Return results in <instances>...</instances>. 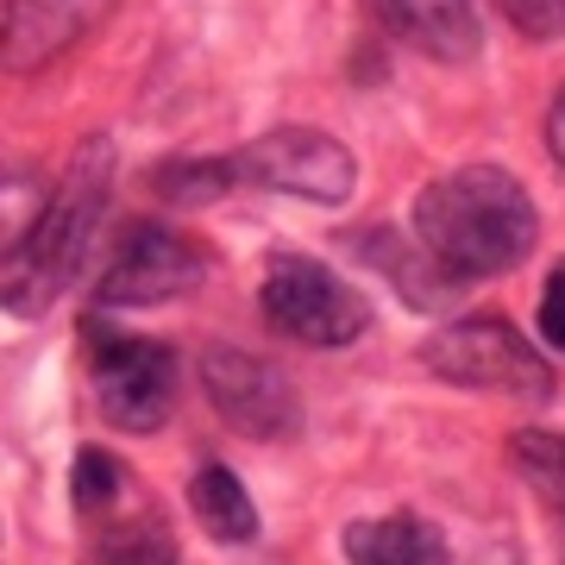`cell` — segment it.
<instances>
[{
	"mask_svg": "<svg viewBox=\"0 0 565 565\" xmlns=\"http://www.w3.org/2000/svg\"><path fill=\"white\" fill-rule=\"evenodd\" d=\"M207 277V258L195 252V239H182L158 221H132L114 245V258L102 270L95 302L102 308H145V302H170L182 289H195Z\"/></svg>",
	"mask_w": 565,
	"mask_h": 565,
	"instance_id": "7",
	"label": "cell"
},
{
	"mask_svg": "<svg viewBox=\"0 0 565 565\" xmlns=\"http://www.w3.org/2000/svg\"><path fill=\"white\" fill-rule=\"evenodd\" d=\"M546 151L565 170V82H559V95H553V107H546Z\"/></svg>",
	"mask_w": 565,
	"mask_h": 565,
	"instance_id": "18",
	"label": "cell"
},
{
	"mask_svg": "<svg viewBox=\"0 0 565 565\" xmlns=\"http://www.w3.org/2000/svg\"><path fill=\"white\" fill-rule=\"evenodd\" d=\"M202 390L214 415L245 440H282L296 427V396L270 359L239 352V345H207L202 352Z\"/></svg>",
	"mask_w": 565,
	"mask_h": 565,
	"instance_id": "8",
	"label": "cell"
},
{
	"mask_svg": "<svg viewBox=\"0 0 565 565\" xmlns=\"http://www.w3.org/2000/svg\"><path fill=\"white\" fill-rule=\"evenodd\" d=\"M70 497H76L82 515H102V509H114V497H120V465H114V452H102V446L76 452V471H70Z\"/></svg>",
	"mask_w": 565,
	"mask_h": 565,
	"instance_id": "14",
	"label": "cell"
},
{
	"mask_svg": "<svg viewBox=\"0 0 565 565\" xmlns=\"http://www.w3.org/2000/svg\"><path fill=\"white\" fill-rule=\"evenodd\" d=\"M95 364V403L120 434H158L177 408V352L139 333H107L88 352Z\"/></svg>",
	"mask_w": 565,
	"mask_h": 565,
	"instance_id": "5",
	"label": "cell"
},
{
	"mask_svg": "<svg viewBox=\"0 0 565 565\" xmlns=\"http://www.w3.org/2000/svg\"><path fill=\"white\" fill-rule=\"evenodd\" d=\"M114 0H7V20H0V51L13 76H32L44 63L70 51L76 39H88L107 20Z\"/></svg>",
	"mask_w": 565,
	"mask_h": 565,
	"instance_id": "9",
	"label": "cell"
},
{
	"mask_svg": "<svg viewBox=\"0 0 565 565\" xmlns=\"http://www.w3.org/2000/svg\"><path fill=\"white\" fill-rule=\"evenodd\" d=\"M107 182H114V139H82V151L70 158L63 182L51 189V202L39 207V221L20 233L13 258H7V308L13 315H44L63 289L76 282L88 245L102 233L107 214Z\"/></svg>",
	"mask_w": 565,
	"mask_h": 565,
	"instance_id": "2",
	"label": "cell"
},
{
	"mask_svg": "<svg viewBox=\"0 0 565 565\" xmlns=\"http://www.w3.org/2000/svg\"><path fill=\"white\" fill-rule=\"evenodd\" d=\"M422 364L434 377H446V384H459V390L522 396V403H541L546 390H553V364H546L509 321H497V315H471V321L440 327V333L422 345Z\"/></svg>",
	"mask_w": 565,
	"mask_h": 565,
	"instance_id": "3",
	"label": "cell"
},
{
	"mask_svg": "<svg viewBox=\"0 0 565 565\" xmlns=\"http://www.w3.org/2000/svg\"><path fill=\"white\" fill-rule=\"evenodd\" d=\"M189 509H195V522L207 527V541H221V546L258 541V503L245 497V484L226 471V465H202V471H195Z\"/></svg>",
	"mask_w": 565,
	"mask_h": 565,
	"instance_id": "12",
	"label": "cell"
},
{
	"mask_svg": "<svg viewBox=\"0 0 565 565\" xmlns=\"http://www.w3.org/2000/svg\"><path fill=\"white\" fill-rule=\"evenodd\" d=\"M541 340L553 352H565V264L546 277V296H541Z\"/></svg>",
	"mask_w": 565,
	"mask_h": 565,
	"instance_id": "17",
	"label": "cell"
},
{
	"mask_svg": "<svg viewBox=\"0 0 565 565\" xmlns=\"http://www.w3.org/2000/svg\"><path fill=\"white\" fill-rule=\"evenodd\" d=\"M239 170L258 177L264 189H282L296 202H321V207L352 202V189H359L352 151L333 132H321V126H277V132H264L258 145H245Z\"/></svg>",
	"mask_w": 565,
	"mask_h": 565,
	"instance_id": "6",
	"label": "cell"
},
{
	"mask_svg": "<svg viewBox=\"0 0 565 565\" xmlns=\"http://www.w3.org/2000/svg\"><path fill=\"white\" fill-rule=\"evenodd\" d=\"M95 565H182V553H177V534L158 515H139V522L107 527L102 546H95Z\"/></svg>",
	"mask_w": 565,
	"mask_h": 565,
	"instance_id": "13",
	"label": "cell"
},
{
	"mask_svg": "<svg viewBox=\"0 0 565 565\" xmlns=\"http://www.w3.org/2000/svg\"><path fill=\"white\" fill-rule=\"evenodd\" d=\"M509 446H515V465H522L527 478H534L546 497L565 503V434H534V427H527V434H515Z\"/></svg>",
	"mask_w": 565,
	"mask_h": 565,
	"instance_id": "15",
	"label": "cell"
},
{
	"mask_svg": "<svg viewBox=\"0 0 565 565\" xmlns=\"http://www.w3.org/2000/svg\"><path fill=\"white\" fill-rule=\"evenodd\" d=\"M158 182H163L170 202H214L226 182H233V163H170Z\"/></svg>",
	"mask_w": 565,
	"mask_h": 565,
	"instance_id": "16",
	"label": "cell"
},
{
	"mask_svg": "<svg viewBox=\"0 0 565 565\" xmlns=\"http://www.w3.org/2000/svg\"><path fill=\"white\" fill-rule=\"evenodd\" d=\"M364 13L396 44H408L434 63H471L478 44H484V25L471 13V0H364Z\"/></svg>",
	"mask_w": 565,
	"mask_h": 565,
	"instance_id": "10",
	"label": "cell"
},
{
	"mask_svg": "<svg viewBox=\"0 0 565 565\" xmlns=\"http://www.w3.org/2000/svg\"><path fill=\"white\" fill-rule=\"evenodd\" d=\"M415 239L452 270V277H503L534 252L541 214L527 189L497 163H465L422 189L415 202Z\"/></svg>",
	"mask_w": 565,
	"mask_h": 565,
	"instance_id": "1",
	"label": "cell"
},
{
	"mask_svg": "<svg viewBox=\"0 0 565 565\" xmlns=\"http://www.w3.org/2000/svg\"><path fill=\"white\" fill-rule=\"evenodd\" d=\"M345 565H440V534L422 515L352 522L345 527Z\"/></svg>",
	"mask_w": 565,
	"mask_h": 565,
	"instance_id": "11",
	"label": "cell"
},
{
	"mask_svg": "<svg viewBox=\"0 0 565 565\" xmlns=\"http://www.w3.org/2000/svg\"><path fill=\"white\" fill-rule=\"evenodd\" d=\"M258 308L282 340L321 345V352L352 345L364 327H371V308H364V296L352 282L333 277V270L315 264V258H289V252L270 258V270H264V282H258Z\"/></svg>",
	"mask_w": 565,
	"mask_h": 565,
	"instance_id": "4",
	"label": "cell"
}]
</instances>
